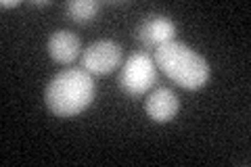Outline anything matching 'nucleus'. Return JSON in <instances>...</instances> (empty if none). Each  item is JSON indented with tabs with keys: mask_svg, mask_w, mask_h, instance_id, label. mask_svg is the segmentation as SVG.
I'll list each match as a JSON object with an SVG mask.
<instances>
[{
	"mask_svg": "<svg viewBox=\"0 0 251 167\" xmlns=\"http://www.w3.org/2000/svg\"><path fill=\"white\" fill-rule=\"evenodd\" d=\"M49 54L61 65H69L80 57V38L69 29L54 31L49 38Z\"/></svg>",
	"mask_w": 251,
	"mask_h": 167,
	"instance_id": "obj_7",
	"label": "nucleus"
},
{
	"mask_svg": "<svg viewBox=\"0 0 251 167\" xmlns=\"http://www.w3.org/2000/svg\"><path fill=\"white\" fill-rule=\"evenodd\" d=\"M147 115L157 123H168L172 121L178 111H180V98L176 96L174 90L170 88H155L151 94L147 96L145 102Z\"/></svg>",
	"mask_w": 251,
	"mask_h": 167,
	"instance_id": "obj_6",
	"label": "nucleus"
},
{
	"mask_svg": "<svg viewBox=\"0 0 251 167\" xmlns=\"http://www.w3.org/2000/svg\"><path fill=\"white\" fill-rule=\"evenodd\" d=\"M157 79V65L147 52L130 54L120 75V88L132 98L143 96L153 88Z\"/></svg>",
	"mask_w": 251,
	"mask_h": 167,
	"instance_id": "obj_3",
	"label": "nucleus"
},
{
	"mask_svg": "<svg viewBox=\"0 0 251 167\" xmlns=\"http://www.w3.org/2000/svg\"><path fill=\"white\" fill-rule=\"evenodd\" d=\"M97 94V86L88 71L65 69L46 86L44 102L57 117H75L86 111Z\"/></svg>",
	"mask_w": 251,
	"mask_h": 167,
	"instance_id": "obj_1",
	"label": "nucleus"
},
{
	"mask_svg": "<svg viewBox=\"0 0 251 167\" xmlns=\"http://www.w3.org/2000/svg\"><path fill=\"white\" fill-rule=\"evenodd\" d=\"M155 65L184 90H199L209 79L207 61L176 40L155 50Z\"/></svg>",
	"mask_w": 251,
	"mask_h": 167,
	"instance_id": "obj_2",
	"label": "nucleus"
},
{
	"mask_svg": "<svg viewBox=\"0 0 251 167\" xmlns=\"http://www.w3.org/2000/svg\"><path fill=\"white\" fill-rule=\"evenodd\" d=\"M122 59L124 52L120 44H115L113 40H99L84 50L80 65L90 75H107L120 67Z\"/></svg>",
	"mask_w": 251,
	"mask_h": 167,
	"instance_id": "obj_4",
	"label": "nucleus"
},
{
	"mask_svg": "<svg viewBox=\"0 0 251 167\" xmlns=\"http://www.w3.org/2000/svg\"><path fill=\"white\" fill-rule=\"evenodd\" d=\"M100 4L97 0H72L67 2V13L69 17L77 23H88L99 15Z\"/></svg>",
	"mask_w": 251,
	"mask_h": 167,
	"instance_id": "obj_8",
	"label": "nucleus"
},
{
	"mask_svg": "<svg viewBox=\"0 0 251 167\" xmlns=\"http://www.w3.org/2000/svg\"><path fill=\"white\" fill-rule=\"evenodd\" d=\"M136 38L147 48L157 50L159 46L176 40V23L168 17H163V15H151V17H147L138 25Z\"/></svg>",
	"mask_w": 251,
	"mask_h": 167,
	"instance_id": "obj_5",
	"label": "nucleus"
},
{
	"mask_svg": "<svg viewBox=\"0 0 251 167\" xmlns=\"http://www.w3.org/2000/svg\"><path fill=\"white\" fill-rule=\"evenodd\" d=\"M19 4H21L19 0H2L0 6H2V9H15V6H19Z\"/></svg>",
	"mask_w": 251,
	"mask_h": 167,
	"instance_id": "obj_9",
	"label": "nucleus"
}]
</instances>
